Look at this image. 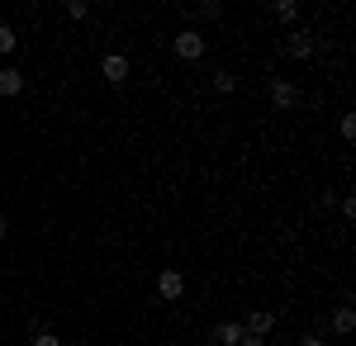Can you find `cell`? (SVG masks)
Here are the masks:
<instances>
[{
	"instance_id": "6da1fadb",
	"label": "cell",
	"mask_w": 356,
	"mask_h": 346,
	"mask_svg": "<svg viewBox=\"0 0 356 346\" xmlns=\"http://www.w3.org/2000/svg\"><path fill=\"white\" fill-rule=\"evenodd\" d=\"M171 53L181 57V62H200V57H204V33H200V28H181V33L171 38Z\"/></svg>"
},
{
	"instance_id": "7a4b0ae2",
	"label": "cell",
	"mask_w": 356,
	"mask_h": 346,
	"mask_svg": "<svg viewBox=\"0 0 356 346\" xmlns=\"http://www.w3.org/2000/svg\"><path fill=\"white\" fill-rule=\"evenodd\" d=\"M266 95H271L275 109H295V105H300V85H295V81H285V76H275L271 85H266Z\"/></svg>"
},
{
	"instance_id": "3957f363",
	"label": "cell",
	"mask_w": 356,
	"mask_h": 346,
	"mask_svg": "<svg viewBox=\"0 0 356 346\" xmlns=\"http://www.w3.org/2000/svg\"><path fill=\"white\" fill-rule=\"evenodd\" d=\"M129 72H134V67H129V57H124V53H105V57H100V76L110 81V85H124Z\"/></svg>"
},
{
	"instance_id": "277c9868",
	"label": "cell",
	"mask_w": 356,
	"mask_h": 346,
	"mask_svg": "<svg viewBox=\"0 0 356 346\" xmlns=\"http://www.w3.org/2000/svg\"><path fill=\"white\" fill-rule=\"evenodd\" d=\"M314 48H318V38H314L309 28H290V38H285V53L295 57V62H304V57H314Z\"/></svg>"
},
{
	"instance_id": "5b68a950",
	"label": "cell",
	"mask_w": 356,
	"mask_h": 346,
	"mask_svg": "<svg viewBox=\"0 0 356 346\" xmlns=\"http://www.w3.org/2000/svg\"><path fill=\"white\" fill-rule=\"evenodd\" d=\"M181 294H186V275H181V270H162V275H157V299L176 304Z\"/></svg>"
},
{
	"instance_id": "8992f818",
	"label": "cell",
	"mask_w": 356,
	"mask_h": 346,
	"mask_svg": "<svg viewBox=\"0 0 356 346\" xmlns=\"http://www.w3.org/2000/svg\"><path fill=\"white\" fill-rule=\"evenodd\" d=\"M271 327H275V313H266V308L247 313V322H243V332H252V337H271Z\"/></svg>"
},
{
	"instance_id": "52a82bcc",
	"label": "cell",
	"mask_w": 356,
	"mask_h": 346,
	"mask_svg": "<svg viewBox=\"0 0 356 346\" xmlns=\"http://www.w3.org/2000/svg\"><path fill=\"white\" fill-rule=\"evenodd\" d=\"M238 342H243V322L223 318L219 327H214V346H238Z\"/></svg>"
},
{
	"instance_id": "ba28073f",
	"label": "cell",
	"mask_w": 356,
	"mask_h": 346,
	"mask_svg": "<svg viewBox=\"0 0 356 346\" xmlns=\"http://www.w3.org/2000/svg\"><path fill=\"white\" fill-rule=\"evenodd\" d=\"M19 90H24V72H19V67H0V95L15 100Z\"/></svg>"
},
{
	"instance_id": "9c48e42d",
	"label": "cell",
	"mask_w": 356,
	"mask_h": 346,
	"mask_svg": "<svg viewBox=\"0 0 356 346\" xmlns=\"http://www.w3.org/2000/svg\"><path fill=\"white\" fill-rule=\"evenodd\" d=\"M352 332H356V313L342 304V308L332 313V337H352Z\"/></svg>"
},
{
	"instance_id": "30bf717a",
	"label": "cell",
	"mask_w": 356,
	"mask_h": 346,
	"mask_svg": "<svg viewBox=\"0 0 356 346\" xmlns=\"http://www.w3.org/2000/svg\"><path fill=\"white\" fill-rule=\"evenodd\" d=\"M214 90H219V95H233V90H238V76H233L228 67H214Z\"/></svg>"
},
{
	"instance_id": "8fae6325",
	"label": "cell",
	"mask_w": 356,
	"mask_h": 346,
	"mask_svg": "<svg viewBox=\"0 0 356 346\" xmlns=\"http://www.w3.org/2000/svg\"><path fill=\"white\" fill-rule=\"evenodd\" d=\"M271 10H275V19H285V24H295V19H300V5H295V0H275Z\"/></svg>"
},
{
	"instance_id": "7c38bea8",
	"label": "cell",
	"mask_w": 356,
	"mask_h": 346,
	"mask_svg": "<svg viewBox=\"0 0 356 346\" xmlns=\"http://www.w3.org/2000/svg\"><path fill=\"white\" fill-rule=\"evenodd\" d=\"M15 48H19V33H15L10 24H0V57H10Z\"/></svg>"
},
{
	"instance_id": "4fadbf2b",
	"label": "cell",
	"mask_w": 356,
	"mask_h": 346,
	"mask_svg": "<svg viewBox=\"0 0 356 346\" xmlns=\"http://www.w3.org/2000/svg\"><path fill=\"white\" fill-rule=\"evenodd\" d=\"M337 133L347 138V142H356V114H342V119H337Z\"/></svg>"
},
{
	"instance_id": "5bb4252c",
	"label": "cell",
	"mask_w": 356,
	"mask_h": 346,
	"mask_svg": "<svg viewBox=\"0 0 356 346\" xmlns=\"http://www.w3.org/2000/svg\"><path fill=\"white\" fill-rule=\"evenodd\" d=\"M62 10H67V19H86V15H90V5H86V0H67Z\"/></svg>"
},
{
	"instance_id": "9a60e30c",
	"label": "cell",
	"mask_w": 356,
	"mask_h": 346,
	"mask_svg": "<svg viewBox=\"0 0 356 346\" xmlns=\"http://www.w3.org/2000/svg\"><path fill=\"white\" fill-rule=\"evenodd\" d=\"M33 346H62V337L48 332V327H38V332H33Z\"/></svg>"
},
{
	"instance_id": "2e32d148",
	"label": "cell",
	"mask_w": 356,
	"mask_h": 346,
	"mask_svg": "<svg viewBox=\"0 0 356 346\" xmlns=\"http://www.w3.org/2000/svg\"><path fill=\"white\" fill-rule=\"evenodd\" d=\"M200 15H204V19H219L223 5H219V0H200Z\"/></svg>"
},
{
	"instance_id": "e0dca14e",
	"label": "cell",
	"mask_w": 356,
	"mask_h": 346,
	"mask_svg": "<svg viewBox=\"0 0 356 346\" xmlns=\"http://www.w3.org/2000/svg\"><path fill=\"white\" fill-rule=\"evenodd\" d=\"M300 346H328V342H323L318 332H309V337H300Z\"/></svg>"
},
{
	"instance_id": "ac0fdd59",
	"label": "cell",
	"mask_w": 356,
	"mask_h": 346,
	"mask_svg": "<svg viewBox=\"0 0 356 346\" xmlns=\"http://www.w3.org/2000/svg\"><path fill=\"white\" fill-rule=\"evenodd\" d=\"M238 346H266V337H252V332H243V342Z\"/></svg>"
},
{
	"instance_id": "d6986e66",
	"label": "cell",
	"mask_w": 356,
	"mask_h": 346,
	"mask_svg": "<svg viewBox=\"0 0 356 346\" xmlns=\"http://www.w3.org/2000/svg\"><path fill=\"white\" fill-rule=\"evenodd\" d=\"M10 238V223H5V213H0V242Z\"/></svg>"
},
{
	"instance_id": "ffe728a7",
	"label": "cell",
	"mask_w": 356,
	"mask_h": 346,
	"mask_svg": "<svg viewBox=\"0 0 356 346\" xmlns=\"http://www.w3.org/2000/svg\"><path fill=\"white\" fill-rule=\"evenodd\" d=\"M76 346H95V342H76Z\"/></svg>"
}]
</instances>
